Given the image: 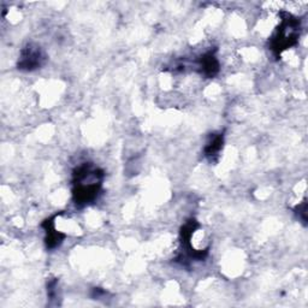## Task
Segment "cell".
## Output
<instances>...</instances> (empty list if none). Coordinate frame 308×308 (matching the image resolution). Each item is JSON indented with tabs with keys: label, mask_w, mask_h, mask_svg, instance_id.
I'll return each instance as SVG.
<instances>
[{
	"label": "cell",
	"mask_w": 308,
	"mask_h": 308,
	"mask_svg": "<svg viewBox=\"0 0 308 308\" xmlns=\"http://www.w3.org/2000/svg\"><path fill=\"white\" fill-rule=\"evenodd\" d=\"M40 61H41L40 51L32 49L31 47L28 52H26L25 55H23L21 65L31 70V69H34L35 67H38V65H40Z\"/></svg>",
	"instance_id": "obj_1"
}]
</instances>
